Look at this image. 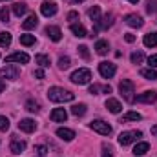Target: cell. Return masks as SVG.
<instances>
[{
  "mask_svg": "<svg viewBox=\"0 0 157 157\" xmlns=\"http://www.w3.org/2000/svg\"><path fill=\"white\" fill-rule=\"evenodd\" d=\"M48 99H49L51 102H70V101L75 99V95H73L71 91L64 90V88L53 86V88L48 90Z\"/></svg>",
  "mask_w": 157,
  "mask_h": 157,
  "instance_id": "6da1fadb",
  "label": "cell"
},
{
  "mask_svg": "<svg viewBox=\"0 0 157 157\" xmlns=\"http://www.w3.org/2000/svg\"><path fill=\"white\" fill-rule=\"evenodd\" d=\"M119 91H121V95H122L124 101H128V102H133V101H135V97H133V93H135V86H133L132 80L122 78L121 84H119Z\"/></svg>",
  "mask_w": 157,
  "mask_h": 157,
  "instance_id": "7a4b0ae2",
  "label": "cell"
},
{
  "mask_svg": "<svg viewBox=\"0 0 157 157\" xmlns=\"http://www.w3.org/2000/svg\"><path fill=\"white\" fill-rule=\"evenodd\" d=\"M70 80H71L73 84H78V86L88 84V82L91 80V71H90V70H86V68H80V70H77V71H73V73H71Z\"/></svg>",
  "mask_w": 157,
  "mask_h": 157,
  "instance_id": "3957f363",
  "label": "cell"
},
{
  "mask_svg": "<svg viewBox=\"0 0 157 157\" xmlns=\"http://www.w3.org/2000/svg\"><path fill=\"white\" fill-rule=\"evenodd\" d=\"M141 137H143V133H141V132H137V130H133V132H122V133L119 135V144L128 146V144L135 143V141H137V139H141Z\"/></svg>",
  "mask_w": 157,
  "mask_h": 157,
  "instance_id": "277c9868",
  "label": "cell"
},
{
  "mask_svg": "<svg viewBox=\"0 0 157 157\" xmlns=\"http://www.w3.org/2000/svg\"><path fill=\"white\" fill-rule=\"evenodd\" d=\"M90 128H91L93 132H97V133H101V135H110V133H112V126H110L108 122H104V121H101V119H95V121H91V124H90Z\"/></svg>",
  "mask_w": 157,
  "mask_h": 157,
  "instance_id": "5b68a950",
  "label": "cell"
},
{
  "mask_svg": "<svg viewBox=\"0 0 157 157\" xmlns=\"http://www.w3.org/2000/svg\"><path fill=\"white\" fill-rule=\"evenodd\" d=\"M0 73H2V77L9 78V80H17V78L20 77V68L17 64H6L0 70Z\"/></svg>",
  "mask_w": 157,
  "mask_h": 157,
  "instance_id": "8992f818",
  "label": "cell"
},
{
  "mask_svg": "<svg viewBox=\"0 0 157 157\" xmlns=\"http://www.w3.org/2000/svg\"><path fill=\"white\" fill-rule=\"evenodd\" d=\"M115 71H117V68H115V64H112V62H101V64H99V73L104 78H112L115 75Z\"/></svg>",
  "mask_w": 157,
  "mask_h": 157,
  "instance_id": "52a82bcc",
  "label": "cell"
},
{
  "mask_svg": "<svg viewBox=\"0 0 157 157\" xmlns=\"http://www.w3.org/2000/svg\"><path fill=\"white\" fill-rule=\"evenodd\" d=\"M6 62H9V64H13V62L28 64V62H29V55H28V53H22V51H17V53H11V55L6 59Z\"/></svg>",
  "mask_w": 157,
  "mask_h": 157,
  "instance_id": "ba28073f",
  "label": "cell"
},
{
  "mask_svg": "<svg viewBox=\"0 0 157 157\" xmlns=\"http://www.w3.org/2000/svg\"><path fill=\"white\" fill-rule=\"evenodd\" d=\"M40 11H42V15H44V17H53V15L57 13V4H55V2H49V0H46V2H42V4H40Z\"/></svg>",
  "mask_w": 157,
  "mask_h": 157,
  "instance_id": "9c48e42d",
  "label": "cell"
},
{
  "mask_svg": "<svg viewBox=\"0 0 157 157\" xmlns=\"http://www.w3.org/2000/svg\"><path fill=\"white\" fill-rule=\"evenodd\" d=\"M124 22L130 26V28H143V17H139V15H135V13H130V15H126L124 17Z\"/></svg>",
  "mask_w": 157,
  "mask_h": 157,
  "instance_id": "30bf717a",
  "label": "cell"
},
{
  "mask_svg": "<svg viewBox=\"0 0 157 157\" xmlns=\"http://www.w3.org/2000/svg\"><path fill=\"white\" fill-rule=\"evenodd\" d=\"M135 101H137V102H144V104H152V102L157 101V93L155 91H144V93L137 95Z\"/></svg>",
  "mask_w": 157,
  "mask_h": 157,
  "instance_id": "8fae6325",
  "label": "cell"
},
{
  "mask_svg": "<svg viewBox=\"0 0 157 157\" xmlns=\"http://www.w3.org/2000/svg\"><path fill=\"white\" fill-rule=\"evenodd\" d=\"M18 128H20L22 132H26V133H31V132L37 130V122H35L33 119H22V121L18 122Z\"/></svg>",
  "mask_w": 157,
  "mask_h": 157,
  "instance_id": "7c38bea8",
  "label": "cell"
},
{
  "mask_svg": "<svg viewBox=\"0 0 157 157\" xmlns=\"http://www.w3.org/2000/svg\"><path fill=\"white\" fill-rule=\"evenodd\" d=\"M46 35L53 40V42H59V40L62 39V31H60V28H57V26H48V28H46Z\"/></svg>",
  "mask_w": 157,
  "mask_h": 157,
  "instance_id": "4fadbf2b",
  "label": "cell"
},
{
  "mask_svg": "<svg viewBox=\"0 0 157 157\" xmlns=\"http://www.w3.org/2000/svg\"><path fill=\"white\" fill-rule=\"evenodd\" d=\"M66 119H68V113L64 108H55L51 112V121H55V122H66Z\"/></svg>",
  "mask_w": 157,
  "mask_h": 157,
  "instance_id": "5bb4252c",
  "label": "cell"
},
{
  "mask_svg": "<svg viewBox=\"0 0 157 157\" xmlns=\"http://www.w3.org/2000/svg\"><path fill=\"white\" fill-rule=\"evenodd\" d=\"M57 135H59L62 141H73V139H75V132L70 130V128H59V130H57Z\"/></svg>",
  "mask_w": 157,
  "mask_h": 157,
  "instance_id": "9a60e30c",
  "label": "cell"
},
{
  "mask_svg": "<svg viewBox=\"0 0 157 157\" xmlns=\"http://www.w3.org/2000/svg\"><path fill=\"white\" fill-rule=\"evenodd\" d=\"M9 150H11L13 154H22V152L26 150V143L20 141V139H13L11 144H9Z\"/></svg>",
  "mask_w": 157,
  "mask_h": 157,
  "instance_id": "2e32d148",
  "label": "cell"
},
{
  "mask_svg": "<svg viewBox=\"0 0 157 157\" xmlns=\"http://www.w3.org/2000/svg\"><path fill=\"white\" fill-rule=\"evenodd\" d=\"M37 24H39V18H37V15H29L24 22H22V28L28 31V29H35L37 28Z\"/></svg>",
  "mask_w": 157,
  "mask_h": 157,
  "instance_id": "e0dca14e",
  "label": "cell"
},
{
  "mask_svg": "<svg viewBox=\"0 0 157 157\" xmlns=\"http://www.w3.org/2000/svg\"><path fill=\"white\" fill-rule=\"evenodd\" d=\"M106 108H108L112 113H121V110H122V104L119 102L117 99H108V101H106Z\"/></svg>",
  "mask_w": 157,
  "mask_h": 157,
  "instance_id": "ac0fdd59",
  "label": "cell"
},
{
  "mask_svg": "<svg viewBox=\"0 0 157 157\" xmlns=\"http://www.w3.org/2000/svg\"><path fill=\"white\" fill-rule=\"evenodd\" d=\"M70 29H71V33L78 37V39H82V37H88V33H86V28L82 26V24H71L70 26Z\"/></svg>",
  "mask_w": 157,
  "mask_h": 157,
  "instance_id": "d6986e66",
  "label": "cell"
},
{
  "mask_svg": "<svg viewBox=\"0 0 157 157\" xmlns=\"http://www.w3.org/2000/svg\"><path fill=\"white\" fill-rule=\"evenodd\" d=\"M13 13H15L17 17H22V15L28 13V6H26L24 2H17V4H13Z\"/></svg>",
  "mask_w": 157,
  "mask_h": 157,
  "instance_id": "ffe728a7",
  "label": "cell"
},
{
  "mask_svg": "<svg viewBox=\"0 0 157 157\" xmlns=\"http://www.w3.org/2000/svg\"><path fill=\"white\" fill-rule=\"evenodd\" d=\"M112 24H113V17H112V15H106L104 18H99L97 28H101V29H108Z\"/></svg>",
  "mask_w": 157,
  "mask_h": 157,
  "instance_id": "44dd1931",
  "label": "cell"
},
{
  "mask_svg": "<svg viewBox=\"0 0 157 157\" xmlns=\"http://www.w3.org/2000/svg\"><path fill=\"white\" fill-rule=\"evenodd\" d=\"M143 42H144L146 48H155L157 46V33H148V35H144Z\"/></svg>",
  "mask_w": 157,
  "mask_h": 157,
  "instance_id": "7402d4cb",
  "label": "cell"
},
{
  "mask_svg": "<svg viewBox=\"0 0 157 157\" xmlns=\"http://www.w3.org/2000/svg\"><path fill=\"white\" fill-rule=\"evenodd\" d=\"M95 49H97V53H99V55H106V53H108V49H110V46H108V42H106V40H97Z\"/></svg>",
  "mask_w": 157,
  "mask_h": 157,
  "instance_id": "603a6c76",
  "label": "cell"
},
{
  "mask_svg": "<svg viewBox=\"0 0 157 157\" xmlns=\"http://www.w3.org/2000/svg\"><path fill=\"white\" fill-rule=\"evenodd\" d=\"M148 150H150V144H148V143H139V144H135L133 154H135V155H144Z\"/></svg>",
  "mask_w": 157,
  "mask_h": 157,
  "instance_id": "cb8c5ba5",
  "label": "cell"
},
{
  "mask_svg": "<svg viewBox=\"0 0 157 157\" xmlns=\"http://www.w3.org/2000/svg\"><path fill=\"white\" fill-rule=\"evenodd\" d=\"M88 17H90L93 22H99V18H101V7H99V6H93V7H90V11H88Z\"/></svg>",
  "mask_w": 157,
  "mask_h": 157,
  "instance_id": "d4e9b609",
  "label": "cell"
},
{
  "mask_svg": "<svg viewBox=\"0 0 157 157\" xmlns=\"http://www.w3.org/2000/svg\"><path fill=\"white\" fill-rule=\"evenodd\" d=\"M86 110H88L86 104H75V106H71V113H73L75 117H82V115L86 113Z\"/></svg>",
  "mask_w": 157,
  "mask_h": 157,
  "instance_id": "484cf974",
  "label": "cell"
},
{
  "mask_svg": "<svg viewBox=\"0 0 157 157\" xmlns=\"http://www.w3.org/2000/svg\"><path fill=\"white\" fill-rule=\"evenodd\" d=\"M143 119V115L139 113V112H128L124 117L121 119V122H128V121H141Z\"/></svg>",
  "mask_w": 157,
  "mask_h": 157,
  "instance_id": "4316f807",
  "label": "cell"
},
{
  "mask_svg": "<svg viewBox=\"0 0 157 157\" xmlns=\"http://www.w3.org/2000/svg\"><path fill=\"white\" fill-rule=\"evenodd\" d=\"M35 62L39 64L40 68H49V64H51L48 55H37V57H35Z\"/></svg>",
  "mask_w": 157,
  "mask_h": 157,
  "instance_id": "83f0119b",
  "label": "cell"
},
{
  "mask_svg": "<svg viewBox=\"0 0 157 157\" xmlns=\"http://www.w3.org/2000/svg\"><path fill=\"white\" fill-rule=\"evenodd\" d=\"M141 75L148 80H157V71L154 68H148V70H141Z\"/></svg>",
  "mask_w": 157,
  "mask_h": 157,
  "instance_id": "f1b7e54d",
  "label": "cell"
},
{
  "mask_svg": "<svg viewBox=\"0 0 157 157\" xmlns=\"http://www.w3.org/2000/svg\"><path fill=\"white\" fill-rule=\"evenodd\" d=\"M9 44H11V33L2 31L0 33V48H7Z\"/></svg>",
  "mask_w": 157,
  "mask_h": 157,
  "instance_id": "f546056e",
  "label": "cell"
},
{
  "mask_svg": "<svg viewBox=\"0 0 157 157\" xmlns=\"http://www.w3.org/2000/svg\"><path fill=\"white\" fill-rule=\"evenodd\" d=\"M37 40H35V35H20V44L22 46H33Z\"/></svg>",
  "mask_w": 157,
  "mask_h": 157,
  "instance_id": "4dcf8cb0",
  "label": "cell"
},
{
  "mask_svg": "<svg viewBox=\"0 0 157 157\" xmlns=\"http://www.w3.org/2000/svg\"><path fill=\"white\" fill-rule=\"evenodd\" d=\"M144 60V53L143 51H133L132 53V64H141Z\"/></svg>",
  "mask_w": 157,
  "mask_h": 157,
  "instance_id": "1f68e13d",
  "label": "cell"
},
{
  "mask_svg": "<svg viewBox=\"0 0 157 157\" xmlns=\"http://www.w3.org/2000/svg\"><path fill=\"white\" fill-rule=\"evenodd\" d=\"M26 110L31 112V113H35V112L40 110V106H39V102H35V101H28V102H26Z\"/></svg>",
  "mask_w": 157,
  "mask_h": 157,
  "instance_id": "d6a6232c",
  "label": "cell"
},
{
  "mask_svg": "<svg viewBox=\"0 0 157 157\" xmlns=\"http://www.w3.org/2000/svg\"><path fill=\"white\" fill-rule=\"evenodd\" d=\"M70 64H71L70 57H60V59H59V68H60V70H68Z\"/></svg>",
  "mask_w": 157,
  "mask_h": 157,
  "instance_id": "836d02e7",
  "label": "cell"
},
{
  "mask_svg": "<svg viewBox=\"0 0 157 157\" xmlns=\"http://www.w3.org/2000/svg\"><path fill=\"white\" fill-rule=\"evenodd\" d=\"M146 11L152 15V13H157V0H148L146 2Z\"/></svg>",
  "mask_w": 157,
  "mask_h": 157,
  "instance_id": "e575fe53",
  "label": "cell"
},
{
  "mask_svg": "<svg viewBox=\"0 0 157 157\" xmlns=\"http://www.w3.org/2000/svg\"><path fill=\"white\" fill-rule=\"evenodd\" d=\"M0 20H2V22H7V20H9V9H7L6 6L0 9Z\"/></svg>",
  "mask_w": 157,
  "mask_h": 157,
  "instance_id": "d590c367",
  "label": "cell"
},
{
  "mask_svg": "<svg viewBox=\"0 0 157 157\" xmlns=\"http://www.w3.org/2000/svg\"><path fill=\"white\" fill-rule=\"evenodd\" d=\"M7 128H9V121H7V117L0 115V132H6Z\"/></svg>",
  "mask_w": 157,
  "mask_h": 157,
  "instance_id": "8d00e7d4",
  "label": "cell"
},
{
  "mask_svg": "<svg viewBox=\"0 0 157 157\" xmlns=\"http://www.w3.org/2000/svg\"><path fill=\"white\" fill-rule=\"evenodd\" d=\"M78 53H80L82 59H90V51H88L86 46H80V48H78Z\"/></svg>",
  "mask_w": 157,
  "mask_h": 157,
  "instance_id": "74e56055",
  "label": "cell"
},
{
  "mask_svg": "<svg viewBox=\"0 0 157 157\" xmlns=\"http://www.w3.org/2000/svg\"><path fill=\"white\" fill-rule=\"evenodd\" d=\"M148 64H150V68H157V55H150L148 57Z\"/></svg>",
  "mask_w": 157,
  "mask_h": 157,
  "instance_id": "f35d334b",
  "label": "cell"
},
{
  "mask_svg": "<svg viewBox=\"0 0 157 157\" xmlns=\"http://www.w3.org/2000/svg\"><path fill=\"white\" fill-rule=\"evenodd\" d=\"M35 154L39 157H44L46 155V148H44V146H37V148H35Z\"/></svg>",
  "mask_w": 157,
  "mask_h": 157,
  "instance_id": "ab89813d",
  "label": "cell"
},
{
  "mask_svg": "<svg viewBox=\"0 0 157 157\" xmlns=\"http://www.w3.org/2000/svg\"><path fill=\"white\" fill-rule=\"evenodd\" d=\"M77 18H78L77 11H70V13H68V20H77Z\"/></svg>",
  "mask_w": 157,
  "mask_h": 157,
  "instance_id": "60d3db41",
  "label": "cell"
},
{
  "mask_svg": "<svg viewBox=\"0 0 157 157\" xmlns=\"http://www.w3.org/2000/svg\"><path fill=\"white\" fill-rule=\"evenodd\" d=\"M124 40H126V42H130V44H132V42H133V40H135V35H132V33H126V35H124Z\"/></svg>",
  "mask_w": 157,
  "mask_h": 157,
  "instance_id": "b9f144b4",
  "label": "cell"
},
{
  "mask_svg": "<svg viewBox=\"0 0 157 157\" xmlns=\"http://www.w3.org/2000/svg\"><path fill=\"white\" fill-rule=\"evenodd\" d=\"M35 77H37V78H44V70H42V68L35 70Z\"/></svg>",
  "mask_w": 157,
  "mask_h": 157,
  "instance_id": "7bdbcfd3",
  "label": "cell"
},
{
  "mask_svg": "<svg viewBox=\"0 0 157 157\" xmlns=\"http://www.w3.org/2000/svg\"><path fill=\"white\" fill-rule=\"evenodd\" d=\"M101 88L97 86V84H93V86H90V93H93V95H97V91H99Z\"/></svg>",
  "mask_w": 157,
  "mask_h": 157,
  "instance_id": "ee69618b",
  "label": "cell"
},
{
  "mask_svg": "<svg viewBox=\"0 0 157 157\" xmlns=\"http://www.w3.org/2000/svg\"><path fill=\"white\" fill-rule=\"evenodd\" d=\"M102 91H104V93H110V91H112V86H110V84L102 86Z\"/></svg>",
  "mask_w": 157,
  "mask_h": 157,
  "instance_id": "f6af8a7d",
  "label": "cell"
},
{
  "mask_svg": "<svg viewBox=\"0 0 157 157\" xmlns=\"http://www.w3.org/2000/svg\"><path fill=\"white\" fill-rule=\"evenodd\" d=\"M102 157H112V150H110V148H108V150H106V152H104V154H102Z\"/></svg>",
  "mask_w": 157,
  "mask_h": 157,
  "instance_id": "bcb514c9",
  "label": "cell"
},
{
  "mask_svg": "<svg viewBox=\"0 0 157 157\" xmlns=\"http://www.w3.org/2000/svg\"><path fill=\"white\" fill-rule=\"evenodd\" d=\"M4 88H6V86H4V82H2V80H0V93H2V91H4Z\"/></svg>",
  "mask_w": 157,
  "mask_h": 157,
  "instance_id": "7dc6e473",
  "label": "cell"
},
{
  "mask_svg": "<svg viewBox=\"0 0 157 157\" xmlns=\"http://www.w3.org/2000/svg\"><path fill=\"white\" fill-rule=\"evenodd\" d=\"M128 2H132V4H137V2H139V0H128Z\"/></svg>",
  "mask_w": 157,
  "mask_h": 157,
  "instance_id": "c3c4849f",
  "label": "cell"
},
{
  "mask_svg": "<svg viewBox=\"0 0 157 157\" xmlns=\"http://www.w3.org/2000/svg\"><path fill=\"white\" fill-rule=\"evenodd\" d=\"M73 2H84V0H73Z\"/></svg>",
  "mask_w": 157,
  "mask_h": 157,
  "instance_id": "681fc988",
  "label": "cell"
},
{
  "mask_svg": "<svg viewBox=\"0 0 157 157\" xmlns=\"http://www.w3.org/2000/svg\"><path fill=\"white\" fill-rule=\"evenodd\" d=\"M0 2H4V0H0Z\"/></svg>",
  "mask_w": 157,
  "mask_h": 157,
  "instance_id": "f907efd6",
  "label": "cell"
}]
</instances>
